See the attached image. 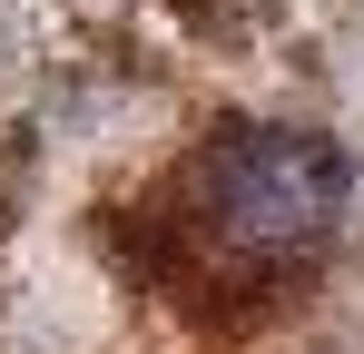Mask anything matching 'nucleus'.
Returning a JSON list of instances; mask_svg holds the SVG:
<instances>
[{
    "label": "nucleus",
    "mask_w": 364,
    "mask_h": 354,
    "mask_svg": "<svg viewBox=\"0 0 364 354\" xmlns=\"http://www.w3.org/2000/svg\"><path fill=\"white\" fill-rule=\"evenodd\" d=\"M345 148L296 118H237L227 138H207V158L187 177V217L227 266H305L325 236L345 227Z\"/></svg>",
    "instance_id": "1"
}]
</instances>
